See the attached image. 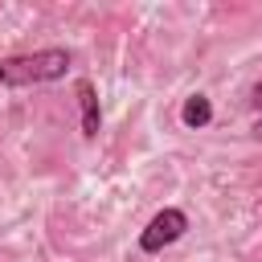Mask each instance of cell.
<instances>
[{"instance_id": "cell-4", "label": "cell", "mask_w": 262, "mask_h": 262, "mask_svg": "<svg viewBox=\"0 0 262 262\" xmlns=\"http://www.w3.org/2000/svg\"><path fill=\"white\" fill-rule=\"evenodd\" d=\"M180 123H184L188 131L209 127V123H213V102H209V94H188L184 106H180Z\"/></svg>"}, {"instance_id": "cell-5", "label": "cell", "mask_w": 262, "mask_h": 262, "mask_svg": "<svg viewBox=\"0 0 262 262\" xmlns=\"http://www.w3.org/2000/svg\"><path fill=\"white\" fill-rule=\"evenodd\" d=\"M254 106H258V111H262V82H258V86H254Z\"/></svg>"}, {"instance_id": "cell-3", "label": "cell", "mask_w": 262, "mask_h": 262, "mask_svg": "<svg viewBox=\"0 0 262 262\" xmlns=\"http://www.w3.org/2000/svg\"><path fill=\"white\" fill-rule=\"evenodd\" d=\"M74 94H78V111H82V135L86 139H98L102 131V106H98V90L90 78H78L74 82Z\"/></svg>"}, {"instance_id": "cell-1", "label": "cell", "mask_w": 262, "mask_h": 262, "mask_svg": "<svg viewBox=\"0 0 262 262\" xmlns=\"http://www.w3.org/2000/svg\"><path fill=\"white\" fill-rule=\"evenodd\" d=\"M70 66H74V53L61 49V45L33 49V53H12V57H0V86H8V90H20V86H45V82L66 78Z\"/></svg>"}, {"instance_id": "cell-2", "label": "cell", "mask_w": 262, "mask_h": 262, "mask_svg": "<svg viewBox=\"0 0 262 262\" xmlns=\"http://www.w3.org/2000/svg\"><path fill=\"white\" fill-rule=\"evenodd\" d=\"M184 233H188V213L168 205V209H160V213L139 229V250H143V254H164V250H168L172 242H180Z\"/></svg>"}, {"instance_id": "cell-6", "label": "cell", "mask_w": 262, "mask_h": 262, "mask_svg": "<svg viewBox=\"0 0 262 262\" xmlns=\"http://www.w3.org/2000/svg\"><path fill=\"white\" fill-rule=\"evenodd\" d=\"M254 139H262V119H258V123H254Z\"/></svg>"}]
</instances>
